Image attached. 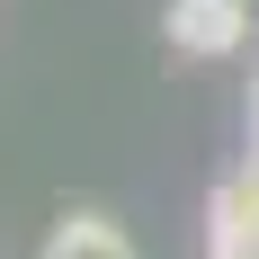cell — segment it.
Masks as SVG:
<instances>
[{"label":"cell","mask_w":259,"mask_h":259,"mask_svg":"<svg viewBox=\"0 0 259 259\" xmlns=\"http://www.w3.org/2000/svg\"><path fill=\"white\" fill-rule=\"evenodd\" d=\"M161 36H170L188 63H233L259 27H250V0H170V9H161Z\"/></svg>","instance_id":"1"},{"label":"cell","mask_w":259,"mask_h":259,"mask_svg":"<svg viewBox=\"0 0 259 259\" xmlns=\"http://www.w3.org/2000/svg\"><path fill=\"white\" fill-rule=\"evenodd\" d=\"M206 259H259V170L214 179V197H206Z\"/></svg>","instance_id":"2"},{"label":"cell","mask_w":259,"mask_h":259,"mask_svg":"<svg viewBox=\"0 0 259 259\" xmlns=\"http://www.w3.org/2000/svg\"><path fill=\"white\" fill-rule=\"evenodd\" d=\"M45 259H143L134 250V233L116 224V214H99V206H72L63 224L45 233Z\"/></svg>","instance_id":"3"},{"label":"cell","mask_w":259,"mask_h":259,"mask_svg":"<svg viewBox=\"0 0 259 259\" xmlns=\"http://www.w3.org/2000/svg\"><path fill=\"white\" fill-rule=\"evenodd\" d=\"M250 170H259V161H250Z\"/></svg>","instance_id":"4"}]
</instances>
